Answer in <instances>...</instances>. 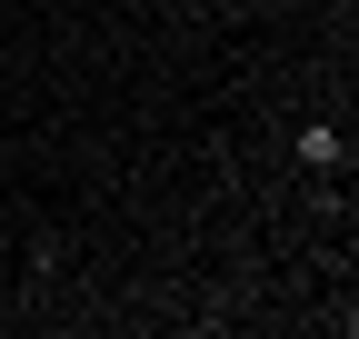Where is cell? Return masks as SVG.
<instances>
[{"instance_id":"cell-1","label":"cell","mask_w":359,"mask_h":339,"mask_svg":"<svg viewBox=\"0 0 359 339\" xmlns=\"http://www.w3.org/2000/svg\"><path fill=\"white\" fill-rule=\"evenodd\" d=\"M290 160L309 170V180H349V140H339V120H299Z\"/></svg>"},{"instance_id":"cell-2","label":"cell","mask_w":359,"mask_h":339,"mask_svg":"<svg viewBox=\"0 0 359 339\" xmlns=\"http://www.w3.org/2000/svg\"><path fill=\"white\" fill-rule=\"evenodd\" d=\"M150 11H190V0H150Z\"/></svg>"}]
</instances>
